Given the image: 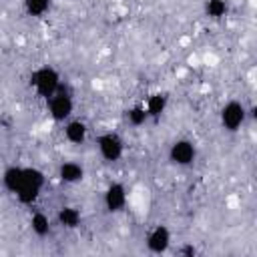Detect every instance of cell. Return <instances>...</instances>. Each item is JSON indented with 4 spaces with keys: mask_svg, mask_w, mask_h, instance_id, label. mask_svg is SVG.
<instances>
[{
    "mask_svg": "<svg viewBox=\"0 0 257 257\" xmlns=\"http://www.w3.org/2000/svg\"><path fill=\"white\" fill-rule=\"evenodd\" d=\"M30 86L34 88V92L40 98H48L52 96L62 84H60V74L56 68L52 66H40L30 74Z\"/></svg>",
    "mask_w": 257,
    "mask_h": 257,
    "instance_id": "1",
    "label": "cell"
},
{
    "mask_svg": "<svg viewBox=\"0 0 257 257\" xmlns=\"http://www.w3.org/2000/svg\"><path fill=\"white\" fill-rule=\"evenodd\" d=\"M219 120L227 133H237L247 122V106L241 100L231 98L223 104V108L219 112Z\"/></svg>",
    "mask_w": 257,
    "mask_h": 257,
    "instance_id": "2",
    "label": "cell"
},
{
    "mask_svg": "<svg viewBox=\"0 0 257 257\" xmlns=\"http://www.w3.org/2000/svg\"><path fill=\"white\" fill-rule=\"evenodd\" d=\"M46 104H48V114L56 122H66L74 110V98L64 86H60L52 96H48Z\"/></svg>",
    "mask_w": 257,
    "mask_h": 257,
    "instance_id": "3",
    "label": "cell"
},
{
    "mask_svg": "<svg viewBox=\"0 0 257 257\" xmlns=\"http://www.w3.org/2000/svg\"><path fill=\"white\" fill-rule=\"evenodd\" d=\"M96 149H98V155L106 161V163H116L122 153H124V141L120 139L118 133H112V131H106V133H100L98 139H96Z\"/></svg>",
    "mask_w": 257,
    "mask_h": 257,
    "instance_id": "4",
    "label": "cell"
},
{
    "mask_svg": "<svg viewBox=\"0 0 257 257\" xmlns=\"http://www.w3.org/2000/svg\"><path fill=\"white\" fill-rule=\"evenodd\" d=\"M197 159V147L191 139H177L169 147V161L177 167H189Z\"/></svg>",
    "mask_w": 257,
    "mask_h": 257,
    "instance_id": "5",
    "label": "cell"
},
{
    "mask_svg": "<svg viewBox=\"0 0 257 257\" xmlns=\"http://www.w3.org/2000/svg\"><path fill=\"white\" fill-rule=\"evenodd\" d=\"M145 241H147V249L151 253H167L169 247H171L173 237H171V231H169L167 225H155L147 233Z\"/></svg>",
    "mask_w": 257,
    "mask_h": 257,
    "instance_id": "6",
    "label": "cell"
},
{
    "mask_svg": "<svg viewBox=\"0 0 257 257\" xmlns=\"http://www.w3.org/2000/svg\"><path fill=\"white\" fill-rule=\"evenodd\" d=\"M126 187L118 181L110 183L106 189H104V207L108 213H120L124 207H126Z\"/></svg>",
    "mask_w": 257,
    "mask_h": 257,
    "instance_id": "7",
    "label": "cell"
},
{
    "mask_svg": "<svg viewBox=\"0 0 257 257\" xmlns=\"http://www.w3.org/2000/svg\"><path fill=\"white\" fill-rule=\"evenodd\" d=\"M64 139L70 145H82L88 139V126L80 118H68L64 122Z\"/></svg>",
    "mask_w": 257,
    "mask_h": 257,
    "instance_id": "8",
    "label": "cell"
},
{
    "mask_svg": "<svg viewBox=\"0 0 257 257\" xmlns=\"http://www.w3.org/2000/svg\"><path fill=\"white\" fill-rule=\"evenodd\" d=\"M58 179L66 185H76L84 179V167L76 161H64L58 167Z\"/></svg>",
    "mask_w": 257,
    "mask_h": 257,
    "instance_id": "9",
    "label": "cell"
},
{
    "mask_svg": "<svg viewBox=\"0 0 257 257\" xmlns=\"http://www.w3.org/2000/svg\"><path fill=\"white\" fill-rule=\"evenodd\" d=\"M40 193H42V185H36V183H32V181H22V185L18 187V191L14 193V197L18 199V203H22V205H34L36 201H38V197H40Z\"/></svg>",
    "mask_w": 257,
    "mask_h": 257,
    "instance_id": "10",
    "label": "cell"
},
{
    "mask_svg": "<svg viewBox=\"0 0 257 257\" xmlns=\"http://www.w3.org/2000/svg\"><path fill=\"white\" fill-rule=\"evenodd\" d=\"M56 221H58V225L64 227V229H76V227L80 225V221H82V215H80V211H78L76 207L66 205V207H60V209H58Z\"/></svg>",
    "mask_w": 257,
    "mask_h": 257,
    "instance_id": "11",
    "label": "cell"
},
{
    "mask_svg": "<svg viewBox=\"0 0 257 257\" xmlns=\"http://www.w3.org/2000/svg\"><path fill=\"white\" fill-rule=\"evenodd\" d=\"M145 108H147V114L149 118H159L165 110H167V104H169V96L167 92H155L147 98V102H143Z\"/></svg>",
    "mask_w": 257,
    "mask_h": 257,
    "instance_id": "12",
    "label": "cell"
},
{
    "mask_svg": "<svg viewBox=\"0 0 257 257\" xmlns=\"http://www.w3.org/2000/svg\"><path fill=\"white\" fill-rule=\"evenodd\" d=\"M24 181V167H18V165H10L4 173H2V183H4V189L10 191L12 195L18 191V187L22 185Z\"/></svg>",
    "mask_w": 257,
    "mask_h": 257,
    "instance_id": "13",
    "label": "cell"
},
{
    "mask_svg": "<svg viewBox=\"0 0 257 257\" xmlns=\"http://www.w3.org/2000/svg\"><path fill=\"white\" fill-rule=\"evenodd\" d=\"M30 229H32V233L36 237H46L50 233V229H52L50 217L46 213H42V211L32 213V217H30Z\"/></svg>",
    "mask_w": 257,
    "mask_h": 257,
    "instance_id": "14",
    "label": "cell"
},
{
    "mask_svg": "<svg viewBox=\"0 0 257 257\" xmlns=\"http://www.w3.org/2000/svg\"><path fill=\"white\" fill-rule=\"evenodd\" d=\"M50 10V0H24V12L34 18H42Z\"/></svg>",
    "mask_w": 257,
    "mask_h": 257,
    "instance_id": "15",
    "label": "cell"
},
{
    "mask_svg": "<svg viewBox=\"0 0 257 257\" xmlns=\"http://www.w3.org/2000/svg\"><path fill=\"white\" fill-rule=\"evenodd\" d=\"M229 6L225 0H207L205 2V14L213 20H221L225 14H227Z\"/></svg>",
    "mask_w": 257,
    "mask_h": 257,
    "instance_id": "16",
    "label": "cell"
},
{
    "mask_svg": "<svg viewBox=\"0 0 257 257\" xmlns=\"http://www.w3.org/2000/svg\"><path fill=\"white\" fill-rule=\"evenodd\" d=\"M126 120H128V124H133V126L145 124V122L149 120V114H147L145 104H135V106H131V108L126 110Z\"/></svg>",
    "mask_w": 257,
    "mask_h": 257,
    "instance_id": "17",
    "label": "cell"
},
{
    "mask_svg": "<svg viewBox=\"0 0 257 257\" xmlns=\"http://www.w3.org/2000/svg\"><path fill=\"white\" fill-rule=\"evenodd\" d=\"M177 255L193 257V255H197V247H195V245H181V247L177 249Z\"/></svg>",
    "mask_w": 257,
    "mask_h": 257,
    "instance_id": "18",
    "label": "cell"
}]
</instances>
